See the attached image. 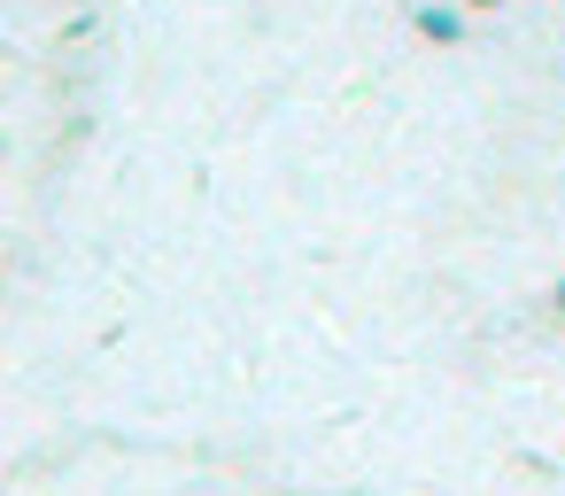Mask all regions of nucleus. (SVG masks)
Instances as JSON below:
<instances>
[{"label":"nucleus","mask_w":565,"mask_h":496,"mask_svg":"<svg viewBox=\"0 0 565 496\" xmlns=\"http://www.w3.org/2000/svg\"><path fill=\"white\" fill-rule=\"evenodd\" d=\"M418 32L441 40V48H457V40H465V17H457V9H418Z\"/></svg>","instance_id":"nucleus-1"},{"label":"nucleus","mask_w":565,"mask_h":496,"mask_svg":"<svg viewBox=\"0 0 565 496\" xmlns=\"http://www.w3.org/2000/svg\"><path fill=\"white\" fill-rule=\"evenodd\" d=\"M557 310H565V279H557Z\"/></svg>","instance_id":"nucleus-2"}]
</instances>
